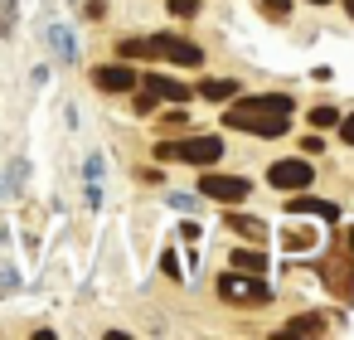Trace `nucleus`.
Here are the masks:
<instances>
[{
  "label": "nucleus",
  "mask_w": 354,
  "mask_h": 340,
  "mask_svg": "<svg viewBox=\"0 0 354 340\" xmlns=\"http://www.w3.org/2000/svg\"><path fill=\"white\" fill-rule=\"evenodd\" d=\"M223 127L233 132H252V136H281L291 127V98L286 93H257V98H238L223 112Z\"/></svg>",
  "instance_id": "nucleus-1"
},
{
  "label": "nucleus",
  "mask_w": 354,
  "mask_h": 340,
  "mask_svg": "<svg viewBox=\"0 0 354 340\" xmlns=\"http://www.w3.org/2000/svg\"><path fill=\"white\" fill-rule=\"evenodd\" d=\"M160 161H185V165H218L223 156V136H189V141H160L156 146Z\"/></svg>",
  "instance_id": "nucleus-2"
},
{
  "label": "nucleus",
  "mask_w": 354,
  "mask_h": 340,
  "mask_svg": "<svg viewBox=\"0 0 354 340\" xmlns=\"http://www.w3.org/2000/svg\"><path fill=\"white\" fill-rule=\"evenodd\" d=\"M218 296L223 301H252V306H262V301H272V287L257 272H228L218 282Z\"/></svg>",
  "instance_id": "nucleus-3"
},
{
  "label": "nucleus",
  "mask_w": 354,
  "mask_h": 340,
  "mask_svg": "<svg viewBox=\"0 0 354 340\" xmlns=\"http://www.w3.org/2000/svg\"><path fill=\"white\" fill-rule=\"evenodd\" d=\"M146 44H151V59H170V64H185V69H199L204 64V49L189 44V39H180V35H156Z\"/></svg>",
  "instance_id": "nucleus-4"
},
{
  "label": "nucleus",
  "mask_w": 354,
  "mask_h": 340,
  "mask_svg": "<svg viewBox=\"0 0 354 340\" xmlns=\"http://www.w3.org/2000/svg\"><path fill=\"white\" fill-rule=\"evenodd\" d=\"M199 190H204V199H218V204H238V199H248L252 180H243V175H218V170L209 165V170H204V180H199Z\"/></svg>",
  "instance_id": "nucleus-5"
},
{
  "label": "nucleus",
  "mask_w": 354,
  "mask_h": 340,
  "mask_svg": "<svg viewBox=\"0 0 354 340\" xmlns=\"http://www.w3.org/2000/svg\"><path fill=\"white\" fill-rule=\"evenodd\" d=\"M310 175H315V170H310L306 161H277V165L267 170V180H272L277 190H306Z\"/></svg>",
  "instance_id": "nucleus-6"
},
{
  "label": "nucleus",
  "mask_w": 354,
  "mask_h": 340,
  "mask_svg": "<svg viewBox=\"0 0 354 340\" xmlns=\"http://www.w3.org/2000/svg\"><path fill=\"white\" fill-rule=\"evenodd\" d=\"M93 83L107 88V93H131L136 88V73L127 64H102V69H93Z\"/></svg>",
  "instance_id": "nucleus-7"
},
{
  "label": "nucleus",
  "mask_w": 354,
  "mask_h": 340,
  "mask_svg": "<svg viewBox=\"0 0 354 340\" xmlns=\"http://www.w3.org/2000/svg\"><path fill=\"white\" fill-rule=\"evenodd\" d=\"M320 277H325L344 301H354V262H349V258H330V262L320 267Z\"/></svg>",
  "instance_id": "nucleus-8"
},
{
  "label": "nucleus",
  "mask_w": 354,
  "mask_h": 340,
  "mask_svg": "<svg viewBox=\"0 0 354 340\" xmlns=\"http://www.w3.org/2000/svg\"><path fill=\"white\" fill-rule=\"evenodd\" d=\"M146 93L170 98V102H185V98H189V88H185V83H175V78H165V73H146Z\"/></svg>",
  "instance_id": "nucleus-9"
},
{
  "label": "nucleus",
  "mask_w": 354,
  "mask_h": 340,
  "mask_svg": "<svg viewBox=\"0 0 354 340\" xmlns=\"http://www.w3.org/2000/svg\"><path fill=\"white\" fill-rule=\"evenodd\" d=\"M291 214H315V219H325V224L339 219V209H335L330 199H310V195H296V199H291Z\"/></svg>",
  "instance_id": "nucleus-10"
},
{
  "label": "nucleus",
  "mask_w": 354,
  "mask_h": 340,
  "mask_svg": "<svg viewBox=\"0 0 354 340\" xmlns=\"http://www.w3.org/2000/svg\"><path fill=\"white\" fill-rule=\"evenodd\" d=\"M228 229H233V233H243V238H252V243L267 233V229H262V219H248V214H228Z\"/></svg>",
  "instance_id": "nucleus-11"
},
{
  "label": "nucleus",
  "mask_w": 354,
  "mask_h": 340,
  "mask_svg": "<svg viewBox=\"0 0 354 340\" xmlns=\"http://www.w3.org/2000/svg\"><path fill=\"white\" fill-rule=\"evenodd\" d=\"M49 44H54V54H59L64 64H73V54H78V49H73V35H68L64 25H59V30H49Z\"/></svg>",
  "instance_id": "nucleus-12"
},
{
  "label": "nucleus",
  "mask_w": 354,
  "mask_h": 340,
  "mask_svg": "<svg viewBox=\"0 0 354 340\" xmlns=\"http://www.w3.org/2000/svg\"><path fill=\"white\" fill-rule=\"evenodd\" d=\"M325 330V316H296L286 321V335H320Z\"/></svg>",
  "instance_id": "nucleus-13"
},
{
  "label": "nucleus",
  "mask_w": 354,
  "mask_h": 340,
  "mask_svg": "<svg viewBox=\"0 0 354 340\" xmlns=\"http://www.w3.org/2000/svg\"><path fill=\"white\" fill-rule=\"evenodd\" d=\"M233 93H238V83H228V78L204 83V98H209V102H223V98H233Z\"/></svg>",
  "instance_id": "nucleus-14"
},
{
  "label": "nucleus",
  "mask_w": 354,
  "mask_h": 340,
  "mask_svg": "<svg viewBox=\"0 0 354 340\" xmlns=\"http://www.w3.org/2000/svg\"><path fill=\"white\" fill-rule=\"evenodd\" d=\"M233 267H238V272H262V267H267V258L243 248V253H233Z\"/></svg>",
  "instance_id": "nucleus-15"
},
{
  "label": "nucleus",
  "mask_w": 354,
  "mask_h": 340,
  "mask_svg": "<svg viewBox=\"0 0 354 340\" xmlns=\"http://www.w3.org/2000/svg\"><path fill=\"white\" fill-rule=\"evenodd\" d=\"M117 54H122V59H151V44H146V39H122Z\"/></svg>",
  "instance_id": "nucleus-16"
},
{
  "label": "nucleus",
  "mask_w": 354,
  "mask_h": 340,
  "mask_svg": "<svg viewBox=\"0 0 354 340\" xmlns=\"http://www.w3.org/2000/svg\"><path fill=\"white\" fill-rule=\"evenodd\" d=\"M310 127H320V132H325V127H339V112L320 102V107H310Z\"/></svg>",
  "instance_id": "nucleus-17"
},
{
  "label": "nucleus",
  "mask_w": 354,
  "mask_h": 340,
  "mask_svg": "<svg viewBox=\"0 0 354 340\" xmlns=\"http://www.w3.org/2000/svg\"><path fill=\"white\" fill-rule=\"evenodd\" d=\"M281 243H286V248H296V253H301V248H315V233H310V229H291V233H286V238H281Z\"/></svg>",
  "instance_id": "nucleus-18"
},
{
  "label": "nucleus",
  "mask_w": 354,
  "mask_h": 340,
  "mask_svg": "<svg viewBox=\"0 0 354 340\" xmlns=\"http://www.w3.org/2000/svg\"><path fill=\"white\" fill-rule=\"evenodd\" d=\"M15 30V0H0V35Z\"/></svg>",
  "instance_id": "nucleus-19"
},
{
  "label": "nucleus",
  "mask_w": 354,
  "mask_h": 340,
  "mask_svg": "<svg viewBox=\"0 0 354 340\" xmlns=\"http://www.w3.org/2000/svg\"><path fill=\"white\" fill-rule=\"evenodd\" d=\"M262 10H267L272 20H286V15H291V0H262Z\"/></svg>",
  "instance_id": "nucleus-20"
},
{
  "label": "nucleus",
  "mask_w": 354,
  "mask_h": 340,
  "mask_svg": "<svg viewBox=\"0 0 354 340\" xmlns=\"http://www.w3.org/2000/svg\"><path fill=\"white\" fill-rule=\"evenodd\" d=\"M160 267H165V272H170V277H180V258H175V253H170V248H165V253H160Z\"/></svg>",
  "instance_id": "nucleus-21"
},
{
  "label": "nucleus",
  "mask_w": 354,
  "mask_h": 340,
  "mask_svg": "<svg viewBox=\"0 0 354 340\" xmlns=\"http://www.w3.org/2000/svg\"><path fill=\"white\" fill-rule=\"evenodd\" d=\"M170 10H175V15H194V10H199V0H170Z\"/></svg>",
  "instance_id": "nucleus-22"
},
{
  "label": "nucleus",
  "mask_w": 354,
  "mask_h": 340,
  "mask_svg": "<svg viewBox=\"0 0 354 340\" xmlns=\"http://www.w3.org/2000/svg\"><path fill=\"white\" fill-rule=\"evenodd\" d=\"M339 132H344V141H349V146H354V112H349V117H344V122H339Z\"/></svg>",
  "instance_id": "nucleus-23"
},
{
  "label": "nucleus",
  "mask_w": 354,
  "mask_h": 340,
  "mask_svg": "<svg viewBox=\"0 0 354 340\" xmlns=\"http://www.w3.org/2000/svg\"><path fill=\"white\" fill-rule=\"evenodd\" d=\"M15 287V272H0V292H10Z\"/></svg>",
  "instance_id": "nucleus-24"
},
{
  "label": "nucleus",
  "mask_w": 354,
  "mask_h": 340,
  "mask_svg": "<svg viewBox=\"0 0 354 340\" xmlns=\"http://www.w3.org/2000/svg\"><path fill=\"white\" fill-rule=\"evenodd\" d=\"M344 10H349V20H354V0H344Z\"/></svg>",
  "instance_id": "nucleus-25"
},
{
  "label": "nucleus",
  "mask_w": 354,
  "mask_h": 340,
  "mask_svg": "<svg viewBox=\"0 0 354 340\" xmlns=\"http://www.w3.org/2000/svg\"><path fill=\"white\" fill-rule=\"evenodd\" d=\"M349 253H354V233H349Z\"/></svg>",
  "instance_id": "nucleus-26"
},
{
  "label": "nucleus",
  "mask_w": 354,
  "mask_h": 340,
  "mask_svg": "<svg viewBox=\"0 0 354 340\" xmlns=\"http://www.w3.org/2000/svg\"><path fill=\"white\" fill-rule=\"evenodd\" d=\"M315 6H330V0H315Z\"/></svg>",
  "instance_id": "nucleus-27"
}]
</instances>
